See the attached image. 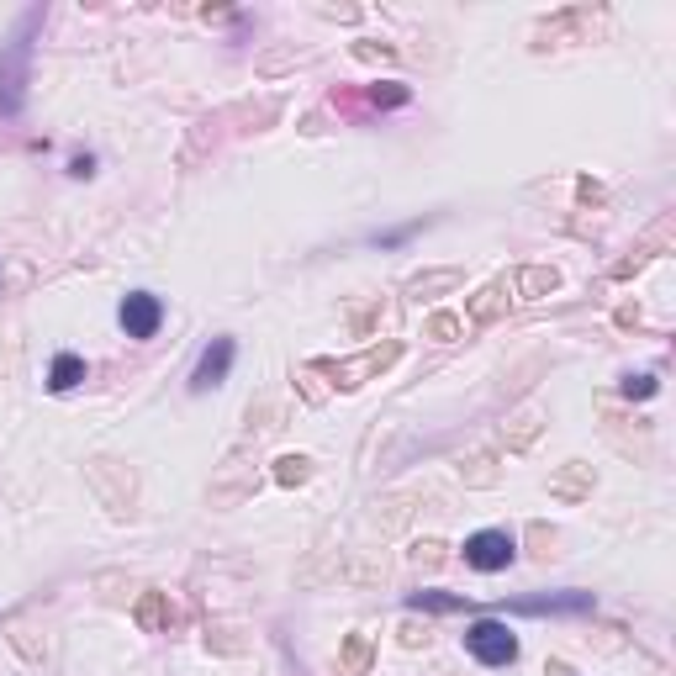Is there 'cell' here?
Wrapping results in <instances>:
<instances>
[{
    "label": "cell",
    "instance_id": "cell-18",
    "mask_svg": "<svg viewBox=\"0 0 676 676\" xmlns=\"http://www.w3.org/2000/svg\"><path fill=\"white\" fill-rule=\"evenodd\" d=\"M428 333H434V338H455L460 323H455V317H434V323H428Z\"/></svg>",
    "mask_w": 676,
    "mask_h": 676
},
{
    "label": "cell",
    "instance_id": "cell-14",
    "mask_svg": "<svg viewBox=\"0 0 676 676\" xmlns=\"http://www.w3.org/2000/svg\"><path fill=\"white\" fill-rule=\"evenodd\" d=\"M655 391H661L655 375H629V381H624V397H655Z\"/></svg>",
    "mask_w": 676,
    "mask_h": 676
},
{
    "label": "cell",
    "instance_id": "cell-17",
    "mask_svg": "<svg viewBox=\"0 0 676 676\" xmlns=\"http://www.w3.org/2000/svg\"><path fill=\"white\" fill-rule=\"evenodd\" d=\"M69 175L74 180H90V175H96V154H74L69 159Z\"/></svg>",
    "mask_w": 676,
    "mask_h": 676
},
{
    "label": "cell",
    "instance_id": "cell-15",
    "mask_svg": "<svg viewBox=\"0 0 676 676\" xmlns=\"http://www.w3.org/2000/svg\"><path fill=\"white\" fill-rule=\"evenodd\" d=\"M423 228V222H407V228H391V233H375V243H381V249H397V243L402 238H412V233H418Z\"/></svg>",
    "mask_w": 676,
    "mask_h": 676
},
{
    "label": "cell",
    "instance_id": "cell-8",
    "mask_svg": "<svg viewBox=\"0 0 676 676\" xmlns=\"http://www.w3.org/2000/svg\"><path fill=\"white\" fill-rule=\"evenodd\" d=\"M80 381H85V360H80V354H53L48 386H53V391H74Z\"/></svg>",
    "mask_w": 676,
    "mask_h": 676
},
{
    "label": "cell",
    "instance_id": "cell-3",
    "mask_svg": "<svg viewBox=\"0 0 676 676\" xmlns=\"http://www.w3.org/2000/svg\"><path fill=\"white\" fill-rule=\"evenodd\" d=\"M597 597L581 592V587H566V592H539V597H513L507 613H529V618H576V613H592Z\"/></svg>",
    "mask_w": 676,
    "mask_h": 676
},
{
    "label": "cell",
    "instance_id": "cell-2",
    "mask_svg": "<svg viewBox=\"0 0 676 676\" xmlns=\"http://www.w3.org/2000/svg\"><path fill=\"white\" fill-rule=\"evenodd\" d=\"M465 650L476 655L481 666H513L518 661V634L502 624V618H476L465 629Z\"/></svg>",
    "mask_w": 676,
    "mask_h": 676
},
{
    "label": "cell",
    "instance_id": "cell-7",
    "mask_svg": "<svg viewBox=\"0 0 676 676\" xmlns=\"http://www.w3.org/2000/svg\"><path fill=\"white\" fill-rule=\"evenodd\" d=\"M370 655H375L370 634H349V640H344V655H338V676H360V671L370 666Z\"/></svg>",
    "mask_w": 676,
    "mask_h": 676
},
{
    "label": "cell",
    "instance_id": "cell-16",
    "mask_svg": "<svg viewBox=\"0 0 676 676\" xmlns=\"http://www.w3.org/2000/svg\"><path fill=\"white\" fill-rule=\"evenodd\" d=\"M523 286L529 291H555V270H523Z\"/></svg>",
    "mask_w": 676,
    "mask_h": 676
},
{
    "label": "cell",
    "instance_id": "cell-4",
    "mask_svg": "<svg viewBox=\"0 0 676 676\" xmlns=\"http://www.w3.org/2000/svg\"><path fill=\"white\" fill-rule=\"evenodd\" d=\"M513 555H518V539L507 534V529H481V534H471L465 539V566L471 571H507L513 566Z\"/></svg>",
    "mask_w": 676,
    "mask_h": 676
},
{
    "label": "cell",
    "instance_id": "cell-9",
    "mask_svg": "<svg viewBox=\"0 0 676 676\" xmlns=\"http://www.w3.org/2000/svg\"><path fill=\"white\" fill-rule=\"evenodd\" d=\"M412 90L402 80H386V85H370V106H407Z\"/></svg>",
    "mask_w": 676,
    "mask_h": 676
},
{
    "label": "cell",
    "instance_id": "cell-11",
    "mask_svg": "<svg viewBox=\"0 0 676 676\" xmlns=\"http://www.w3.org/2000/svg\"><path fill=\"white\" fill-rule=\"evenodd\" d=\"M275 481H280V486H302V481H307V455L275 460Z\"/></svg>",
    "mask_w": 676,
    "mask_h": 676
},
{
    "label": "cell",
    "instance_id": "cell-1",
    "mask_svg": "<svg viewBox=\"0 0 676 676\" xmlns=\"http://www.w3.org/2000/svg\"><path fill=\"white\" fill-rule=\"evenodd\" d=\"M43 27V11H27L16 32L0 43V117L16 122L27 111V96H32V37Z\"/></svg>",
    "mask_w": 676,
    "mask_h": 676
},
{
    "label": "cell",
    "instance_id": "cell-10",
    "mask_svg": "<svg viewBox=\"0 0 676 676\" xmlns=\"http://www.w3.org/2000/svg\"><path fill=\"white\" fill-rule=\"evenodd\" d=\"M138 624H143V629H164V624H169V608H164L159 592H148L143 603H138Z\"/></svg>",
    "mask_w": 676,
    "mask_h": 676
},
{
    "label": "cell",
    "instance_id": "cell-13",
    "mask_svg": "<svg viewBox=\"0 0 676 676\" xmlns=\"http://www.w3.org/2000/svg\"><path fill=\"white\" fill-rule=\"evenodd\" d=\"M455 280H460L455 270H439V275H423V280H412L407 291H412V296H428V291H444V286H455Z\"/></svg>",
    "mask_w": 676,
    "mask_h": 676
},
{
    "label": "cell",
    "instance_id": "cell-5",
    "mask_svg": "<svg viewBox=\"0 0 676 676\" xmlns=\"http://www.w3.org/2000/svg\"><path fill=\"white\" fill-rule=\"evenodd\" d=\"M117 323H122L127 338H154L159 323H164V302H159L154 291H133V296H122Z\"/></svg>",
    "mask_w": 676,
    "mask_h": 676
},
{
    "label": "cell",
    "instance_id": "cell-12",
    "mask_svg": "<svg viewBox=\"0 0 676 676\" xmlns=\"http://www.w3.org/2000/svg\"><path fill=\"white\" fill-rule=\"evenodd\" d=\"M550 492H555V497H581V492H587V471H581V465H571V471L560 476Z\"/></svg>",
    "mask_w": 676,
    "mask_h": 676
},
{
    "label": "cell",
    "instance_id": "cell-19",
    "mask_svg": "<svg viewBox=\"0 0 676 676\" xmlns=\"http://www.w3.org/2000/svg\"><path fill=\"white\" fill-rule=\"evenodd\" d=\"M444 555V544L439 539H428V544H418V560H439Z\"/></svg>",
    "mask_w": 676,
    "mask_h": 676
},
{
    "label": "cell",
    "instance_id": "cell-6",
    "mask_svg": "<svg viewBox=\"0 0 676 676\" xmlns=\"http://www.w3.org/2000/svg\"><path fill=\"white\" fill-rule=\"evenodd\" d=\"M233 354H238V344H233V338H212V344L201 349L196 370H191V391H212V386H222V381H228Z\"/></svg>",
    "mask_w": 676,
    "mask_h": 676
}]
</instances>
